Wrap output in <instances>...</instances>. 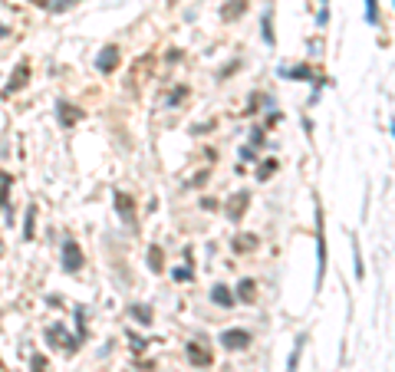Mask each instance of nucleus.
<instances>
[{"label": "nucleus", "mask_w": 395, "mask_h": 372, "mask_svg": "<svg viewBox=\"0 0 395 372\" xmlns=\"http://www.w3.org/2000/svg\"><path fill=\"white\" fill-rule=\"evenodd\" d=\"M79 267H82V250H79L76 238H66V244H63V270L66 274H79Z\"/></svg>", "instance_id": "f257e3e1"}, {"label": "nucleus", "mask_w": 395, "mask_h": 372, "mask_svg": "<svg viewBox=\"0 0 395 372\" xmlns=\"http://www.w3.org/2000/svg\"><path fill=\"white\" fill-rule=\"evenodd\" d=\"M221 342H224V349H247L250 346V332L247 330H224Z\"/></svg>", "instance_id": "f03ea898"}, {"label": "nucleus", "mask_w": 395, "mask_h": 372, "mask_svg": "<svg viewBox=\"0 0 395 372\" xmlns=\"http://www.w3.org/2000/svg\"><path fill=\"white\" fill-rule=\"evenodd\" d=\"M247 204H250V194H247V191H237L234 198L224 204V211H228L230 221H240V218H244V208H247Z\"/></svg>", "instance_id": "7ed1b4c3"}, {"label": "nucleus", "mask_w": 395, "mask_h": 372, "mask_svg": "<svg viewBox=\"0 0 395 372\" xmlns=\"http://www.w3.org/2000/svg\"><path fill=\"white\" fill-rule=\"evenodd\" d=\"M118 60H122L118 46H106L102 53H99V60H96V66H99V72H112L118 66Z\"/></svg>", "instance_id": "20e7f679"}, {"label": "nucleus", "mask_w": 395, "mask_h": 372, "mask_svg": "<svg viewBox=\"0 0 395 372\" xmlns=\"http://www.w3.org/2000/svg\"><path fill=\"white\" fill-rule=\"evenodd\" d=\"M188 359H191L194 366H211V362H214V359H211V349L201 346V340L188 342Z\"/></svg>", "instance_id": "39448f33"}, {"label": "nucleus", "mask_w": 395, "mask_h": 372, "mask_svg": "<svg viewBox=\"0 0 395 372\" xmlns=\"http://www.w3.org/2000/svg\"><path fill=\"white\" fill-rule=\"evenodd\" d=\"M116 208H118V214H122L126 224H135V208H132V198H128V194H116Z\"/></svg>", "instance_id": "423d86ee"}, {"label": "nucleus", "mask_w": 395, "mask_h": 372, "mask_svg": "<svg viewBox=\"0 0 395 372\" xmlns=\"http://www.w3.org/2000/svg\"><path fill=\"white\" fill-rule=\"evenodd\" d=\"M254 296H257V284H254V280H240V284H237V296H234V300L250 303Z\"/></svg>", "instance_id": "0eeeda50"}, {"label": "nucleus", "mask_w": 395, "mask_h": 372, "mask_svg": "<svg viewBox=\"0 0 395 372\" xmlns=\"http://www.w3.org/2000/svg\"><path fill=\"white\" fill-rule=\"evenodd\" d=\"M244 10H247V0H230L228 7L221 10V16H224V20H228V24H230V20H237V16L244 14Z\"/></svg>", "instance_id": "6e6552de"}, {"label": "nucleus", "mask_w": 395, "mask_h": 372, "mask_svg": "<svg viewBox=\"0 0 395 372\" xmlns=\"http://www.w3.org/2000/svg\"><path fill=\"white\" fill-rule=\"evenodd\" d=\"M79 119H82L79 109H72L70 102H60V122H63V126H72V122H79Z\"/></svg>", "instance_id": "1a4fd4ad"}, {"label": "nucleus", "mask_w": 395, "mask_h": 372, "mask_svg": "<svg viewBox=\"0 0 395 372\" xmlns=\"http://www.w3.org/2000/svg\"><path fill=\"white\" fill-rule=\"evenodd\" d=\"M211 300L218 303V306H230V303H234V293H230L228 286H221V284H218V286L211 290Z\"/></svg>", "instance_id": "9d476101"}, {"label": "nucleus", "mask_w": 395, "mask_h": 372, "mask_svg": "<svg viewBox=\"0 0 395 372\" xmlns=\"http://www.w3.org/2000/svg\"><path fill=\"white\" fill-rule=\"evenodd\" d=\"M128 313H132V320H135V323H145V326L152 323V306H142V303H132V306H128Z\"/></svg>", "instance_id": "9b49d317"}, {"label": "nucleus", "mask_w": 395, "mask_h": 372, "mask_svg": "<svg viewBox=\"0 0 395 372\" xmlns=\"http://www.w3.org/2000/svg\"><path fill=\"white\" fill-rule=\"evenodd\" d=\"M26 72H30V66H26V63H20V66H16V76L7 82V92H16V89H24V82H26Z\"/></svg>", "instance_id": "f8f14e48"}, {"label": "nucleus", "mask_w": 395, "mask_h": 372, "mask_svg": "<svg viewBox=\"0 0 395 372\" xmlns=\"http://www.w3.org/2000/svg\"><path fill=\"white\" fill-rule=\"evenodd\" d=\"M148 267L155 270V274H162V267H165V264H162V247H158V244L148 247Z\"/></svg>", "instance_id": "ddd939ff"}, {"label": "nucleus", "mask_w": 395, "mask_h": 372, "mask_svg": "<svg viewBox=\"0 0 395 372\" xmlns=\"http://www.w3.org/2000/svg\"><path fill=\"white\" fill-rule=\"evenodd\" d=\"M257 247V238L254 234H240V238L234 240V250H254Z\"/></svg>", "instance_id": "4468645a"}, {"label": "nucleus", "mask_w": 395, "mask_h": 372, "mask_svg": "<svg viewBox=\"0 0 395 372\" xmlns=\"http://www.w3.org/2000/svg\"><path fill=\"white\" fill-rule=\"evenodd\" d=\"M274 172H276V158H267V162L260 165V172H257V182H267Z\"/></svg>", "instance_id": "2eb2a0df"}, {"label": "nucleus", "mask_w": 395, "mask_h": 372, "mask_svg": "<svg viewBox=\"0 0 395 372\" xmlns=\"http://www.w3.org/2000/svg\"><path fill=\"white\" fill-rule=\"evenodd\" d=\"M366 16H369V24L379 20V0H366Z\"/></svg>", "instance_id": "dca6fc26"}, {"label": "nucleus", "mask_w": 395, "mask_h": 372, "mask_svg": "<svg viewBox=\"0 0 395 372\" xmlns=\"http://www.w3.org/2000/svg\"><path fill=\"white\" fill-rule=\"evenodd\" d=\"M284 76H290V80H310V70L306 66H296V70H284Z\"/></svg>", "instance_id": "f3484780"}, {"label": "nucleus", "mask_w": 395, "mask_h": 372, "mask_svg": "<svg viewBox=\"0 0 395 372\" xmlns=\"http://www.w3.org/2000/svg\"><path fill=\"white\" fill-rule=\"evenodd\" d=\"M7 188H10V174H7V172H0V204L7 201Z\"/></svg>", "instance_id": "a211bd4d"}, {"label": "nucleus", "mask_w": 395, "mask_h": 372, "mask_svg": "<svg viewBox=\"0 0 395 372\" xmlns=\"http://www.w3.org/2000/svg\"><path fill=\"white\" fill-rule=\"evenodd\" d=\"M184 96H188V89H174V96H172V99H168V106H174V102H182V99H184Z\"/></svg>", "instance_id": "6ab92c4d"}, {"label": "nucleus", "mask_w": 395, "mask_h": 372, "mask_svg": "<svg viewBox=\"0 0 395 372\" xmlns=\"http://www.w3.org/2000/svg\"><path fill=\"white\" fill-rule=\"evenodd\" d=\"M24 234H26V238H33V208L26 211V228H24Z\"/></svg>", "instance_id": "aec40b11"}, {"label": "nucleus", "mask_w": 395, "mask_h": 372, "mask_svg": "<svg viewBox=\"0 0 395 372\" xmlns=\"http://www.w3.org/2000/svg\"><path fill=\"white\" fill-rule=\"evenodd\" d=\"M33 372H46V359H43V356L33 359Z\"/></svg>", "instance_id": "412c9836"}, {"label": "nucleus", "mask_w": 395, "mask_h": 372, "mask_svg": "<svg viewBox=\"0 0 395 372\" xmlns=\"http://www.w3.org/2000/svg\"><path fill=\"white\" fill-rule=\"evenodd\" d=\"M0 254H4V244H0Z\"/></svg>", "instance_id": "4be33fe9"}]
</instances>
